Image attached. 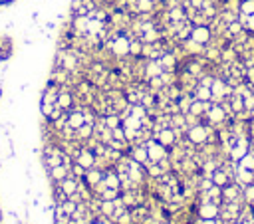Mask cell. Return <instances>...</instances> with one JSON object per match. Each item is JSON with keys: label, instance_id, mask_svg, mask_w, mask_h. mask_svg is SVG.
I'll return each mask as SVG.
<instances>
[{"label": "cell", "instance_id": "7", "mask_svg": "<svg viewBox=\"0 0 254 224\" xmlns=\"http://www.w3.org/2000/svg\"><path fill=\"white\" fill-rule=\"evenodd\" d=\"M236 200H242V187L232 181L226 187H222V202H236Z\"/></svg>", "mask_w": 254, "mask_h": 224}, {"label": "cell", "instance_id": "11", "mask_svg": "<svg viewBox=\"0 0 254 224\" xmlns=\"http://www.w3.org/2000/svg\"><path fill=\"white\" fill-rule=\"evenodd\" d=\"M48 177H50L52 183H60V181H64L66 177H70V169L64 167V165L52 167V169H48Z\"/></svg>", "mask_w": 254, "mask_h": 224}, {"label": "cell", "instance_id": "10", "mask_svg": "<svg viewBox=\"0 0 254 224\" xmlns=\"http://www.w3.org/2000/svg\"><path fill=\"white\" fill-rule=\"evenodd\" d=\"M212 105V101H201V99H193L191 101V107H189V111L187 113H193V115H197V117H201L203 119V115L209 111V107Z\"/></svg>", "mask_w": 254, "mask_h": 224}, {"label": "cell", "instance_id": "19", "mask_svg": "<svg viewBox=\"0 0 254 224\" xmlns=\"http://www.w3.org/2000/svg\"><path fill=\"white\" fill-rule=\"evenodd\" d=\"M252 206H254V202H252Z\"/></svg>", "mask_w": 254, "mask_h": 224}, {"label": "cell", "instance_id": "17", "mask_svg": "<svg viewBox=\"0 0 254 224\" xmlns=\"http://www.w3.org/2000/svg\"><path fill=\"white\" fill-rule=\"evenodd\" d=\"M62 208H64V212H66L68 216H72V214L78 210V202H74L72 198H68V200L62 202Z\"/></svg>", "mask_w": 254, "mask_h": 224}, {"label": "cell", "instance_id": "8", "mask_svg": "<svg viewBox=\"0 0 254 224\" xmlns=\"http://www.w3.org/2000/svg\"><path fill=\"white\" fill-rule=\"evenodd\" d=\"M234 183H238L242 188L252 185L254 183V171H248V169H242V167H236V173H234Z\"/></svg>", "mask_w": 254, "mask_h": 224}, {"label": "cell", "instance_id": "16", "mask_svg": "<svg viewBox=\"0 0 254 224\" xmlns=\"http://www.w3.org/2000/svg\"><path fill=\"white\" fill-rule=\"evenodd\" d=\"M242 200H244L246 204H252V202H254V183L242 188Z\"/></svg>", "mask_w": 254, "mask_h": 224}, {"label": "cell", "instance_id": "4", "mask_svg": "<svg viewBox=\"0 0 254 224\" xmlns=\"http://www.w3.org/2000/svg\"><path fill=\"white\" fill-rule=\"evenodd\" d=\"M197 216L203 220H216L220 216V204L214 202H199L197 204Z\"/></svg>", "mask_w": 254, "mask_h": 224}, {"label": "cell", "instance_id": "15", "mask_svg": "<svg viewBox=\"0 0 254 224\" xmlns=\"http://www.w3.org/2000/svg\"><path fill=\"white\" fill-rule=\"evenodd\" d=\"M238 14H244V16H250V14H254V0H240V8H238Z\"/></svg>", "mask_w": 254, "mask_h": 224}, {"label": "cell", "instance_id": "12", "mask_svg": "<svg viewBox=\"0 0 254 224\" xmlns=\"http://www.w3.org/2000/svg\"><path fill=\"white\" fill-rule=\"evenodd\" d=\"M58 187H60L68 196H72L74 192H78V179L70 175V177H66L64 181H60V183H58Z\"/></svg>", "mask_w": 254, "mask_h": 224}, {"label": "cell", "instance_id": "5", "mask_svg": "<svg viewBox=\"0 0 254 224\" xmlns=\"http://www.w3.org/2000/svg\"><path fill=\"white\" fill-rule=\"evenodd\" d=\"M153 137H155L163 147H167V149L175 147L177 141H179V135H177V131H175L173 127H163V129H159L157 133H153Z\"/></svg>", "mask_w": 254, "mask_h": 224}, {"label": "cell", "instance_id": "18", "mask_svg": "<svg viewBox=\"0 0 254 224\" xmlns=\"http://www.w3.org/2000/svg\"><path fill=\"white\" fill-rule=\"evenodd\" d=\"M0 220H2V208H0Z\"/></svg>", "mask_w": 254, "mask_h": 224}, {"label": "cell", "instance_id": "13", "mask_svg": "<svg viewBox=\"0 0 254 224\" xmlns=\"http://www.w3.org/2000/svg\"><path fill=\"white\" fill-rule=\"evenodd\" d=\"M193 97L195 99H201V101H211L212 99V93H211V87H207V85H197L195 87V91H193Z\"/></svg>", "mask_w": 254, "mask_h": 224}, {"label": "cell", "instance_id": "2", "mask_svg": "<svg viewBox=\"0 0 254 224\" xmlns=\"http://www.w3.org/2000/svg\"><path fill=\"white\" fill-rule=\"evenodd\" d=\"M145 147H147L149 161H153V163H159V161H163V159H167V157H169V149H167V147H163L155 137H151V139L145 143Z\"/></svg>", "mask_w": 254, "mask_h": 224}, {"label": "cell", "instance_id": "9", "mask_svg": "<svg viewBox=\"0 0 254 224\" xmlns=\"http://www.w3.org/2000/svg\"><path fill=\"white\" fill-rule=\"evenodd\" d=\"M211 181H212V185H216V187H226L228 183H232V177L228 175V171L224 169V167H218L212 175H211Z\"/></svg>", "mask_w": 254, "mask_h": 224}, {"label": "cell", "instance_id": "6", "mask_svg": "<svg viewBox=\"0 0 254 224\" xmlns=\"http://www.w3.org/2000/svg\"><path fill=\"white\" fill-rule=\"evenodd\" d=\"M74 163L82 165L84 169H91V167H95V153L91 149H87V147L82 145L80 151L74 155Z\"/></svg>", "mask_w": 254, "mask_h": 224}, {"label": "cell", "instance_id": "3", "mask_svg": "<svg viewBox=\"0 0 254 224\" xmlns=\"http://www.w3.org/2000/svg\"><path fill=\"white\" fill-rule=\"evenodd\" d=\"M191 40H195L197 44L201 46H209L212 42V30L209 24H199V26H193L191 30Z\"/></svg>", "mask_w": 254, "mask_h": 224}, {"label": "cell", "instance_id": "1", "mask_svg": "<svg viewBox=\"0 0 254 224\" xmlns=\"http://www.w3.org/2000/svg\"><path fill=\"white\" fill-rule=\"evenodd\" d=\"M214 131H216V129L211 127V125H207V123H197V125H193V127L187 129L185 137H187V141L193 143L195 147H201V145H205V143L211 141V135H212Z\"/></svg>", "mask_w": 254, "mask_h": 224}, {"label": "cell", "instance_id": "14", "mask_svg": "<svg viewBox=\"0 0 254 224\" xmlns=\"http://www.w3.org/2000/svg\"><path fill=\"white\" fill-rule=\"evenodd\" d=\"M143 56V42L139 38H131L129 42V58H141Z\"/></svg>", "mask_w": 254, "mask_h": 224}]
</instances>
